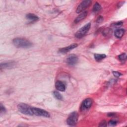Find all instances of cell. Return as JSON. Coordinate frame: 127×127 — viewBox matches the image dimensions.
Returning <instances> with one entry per match:
<instances>
[{
  "label": "cell",
  "mask_w": 127,
  "mask_h": 127,
  "mask_svg": "<svg viewBox=\"0 0 127 127\" xmlns=\"http://www.w3.org/2000/svg\"><path fill=\"white\" fill-rule=\"evenodd\" d=\"M123 24V22L122 21H120V22H116V23H113L112 25H113L114 26H117V27H119V26H120L122 25Z\"/></svg>",
  "instance_id": "603a6c76"
},
{
  "label": "cell",
  "mask_w": 127,
  "mask_h": 127,
  "mask_svg": "<svg viewBox=\"0 0 127 127\" xmlns=\"http://www.w3.org/2000/svg\"><path fill=\"white\" fill-rule=\"evenodd\" d=\"M106 57V55L105 54H96L94 55V58L96 61L97 62H100L104 59H105Z\"/></svg>",
  "instance_id": "2e32d148"
},
{
  "label": "cell",
  "mask_w": 127,
  "mask_h": 127,
  "mask_svg": "<svg viewBox=\"0 0 127 127\" xmlns=\"http://www.w3.org/2000/svg\"><path fill=\"white\" fill-rule=\"evenodd\" d=\"M117 123V122L116 121L112 120H111L109 122L108 125L110 126H114L116 125Z\"/></svg>",
  "instance_id": "d6986e66"
},
{
  "label": "cell",
  "mask_w": 127,
  "mask_h": 127,
  "mask_svg": "<svg viewBox=\"0 0 127 127\" xmlns=\"http://www.w3.org/2000/svg\"><path fill=\"white\" fill-rule=\"evenodd\" d=\"M78 62V57L74 54L69 55L67 59V63L70 66H73L76 64Z\"/></svg>",
  "instance_id": "52a82bcc"
},
{
  "label": "cell",
  "mask_w": 127,
  "mask_h": 127,
  "mask_svg": "<svg viewBox=\"0 0 127 127\" xmlns=\"http://www.w3.org/2000/svg\"><path fill=\"white\" fill-rule=\"evenodd\" d=\"M92 1H90V0H85V1H83L77 7V8L76 11V12L80 13L82 12L88 8L90 5Z\"/></svg>",
  "instance_id": "8992f818"
},
{
  "label": "cell",
  "mask_w": 127,
  "mask_h": 127,
  "mask_svg": "<svg viewBox=\"0 0 127 127\" xmlns=\"http://www.w3.org/2000/svg\"><path fill=\"white\" fill-rule=\"evenodd\" d=\"M115 114L114 113H110V114H108V116L111 117V116H115Z\"/></svg>",
  "instance_id": "d4e9b609"
},
{
  "label": "cell",
  "mask_w": 127,
  "mask_h": 127,
  "mask_svg": "<svg viewBox=\"0 0 127 127\" xmlns=\"http://www.w3.org/2000/svg\"><path fill=\"white\" fill-rule=\"evenodd\" d=\"M125 33V30L123 29H118L115 31V36L118 38H120L123 37Z\"/></svg>",
  "instance_id": "5bb4252c"
},
{
  "label": "cell",
  "mask_w": 127,
  "mask_h": 127,
  "mask_svg": "<svg viewBox=\"0 0 127 127\" xmlns=\"http://www.w3.org/2000/svg\"><path fill=\"white\" fill-rule=\"evenodd\" d=\"M108 30H109V29H107V32H109V31H108ZM106 32H107V31H104V33H106Z\"/></svg>",
  "instance_id": "484cf974"
},
{
  "label": "cell",
  "mask_w": 127,
  "mask_h": 127,
  "mask_svg": "<svg viewBox=\"0 0 127 127\" xmlns=\"http://www.w3.org/2000/svg\"><path fill=\"white\" fill-rule=\"evenodd\" d=\"M91 26L90 22L86 24L84 26L79 29L75 34V36L77 38H82L89 31Z\"/></svg>",
  "instance_id": "3957f363"
},
{
  "label": "cell",
  "mask_w": 127,
  "mask_h": 127,
  "mask_svg": "<svg viewBox=\"0 0 127 127\" xmlns=\"http://www.w3.org/2000/svg\"><path fill=\"white\" fill-rule=\"evenodd\" d=\"M78 115L77 112H74L70 115L67 120V123L69 126H75L77 122Z\"/></svg>",
  "instance_id": "5b68a950"
},
{
  "label": "cell",
  "mask_w": 127,
  "mask_h": 127,
  "mask_svg": "<svg viewBox=\"0 0 127 127\" xmlns=\"http://www.w3.org/2000/svg\"><path fill=\"white\" fill-rule=\"evenodd\" d=\"M113 74L114 75V76L116 77H119L122 75V74L120 73H119L118 72H116V71L113 72Z\"/></svg>",
  "instance_id": "ffe728a7"
},
{
  "label": "cell",
  "mask_w": 127,
  "mask_h": 127,
  "mask_svg": "<svg viewBox=\"0 0 127 127\" xmlns=\"http://www.w3.org/2000/svg\"><path fill=\"white\" fill-rule=\"evenodd\" d=\"M32 109L33 115H35L36 116H42L46 118H49L50 116V114L45 110L33 107L32 108Z\"/></svg>",
  "instance_id": "277c9868"
},
{
  "label": "cell",
  "mask_w": 127,
  "mask_h": 127,
  "mask_svg": "<svg viewBox=\"0 0 127 127\" xmlns=\"http://www.w3.org/2000/svg\"><path fill=\"white\" fill-rule=\"evenodd\" d=\"M77 47V44L76 43H74L68 47L62 48L59 50V52L62 54H66L69 52V51H71L72 50L75 48Z\"/></svg>",
  "instance_id": "9c48e42d"
},
{
  "label": "cell",
  "mask_w": 127,
  "mask_h": 127,
  "mask_svg": "<svg viewBox=\"0 0 127 127\" xmlns=\"http://www.w3.org/2000/svg\"><path fill=\"white\" fill-rule=\"evenodd\" d=\"M26 18L31 21H36L39 20V18L37 16L33 13H28L26 15Z\"/></svg>",
  "instance_id": "4fadbf2b"
},
{
  "label": "cell",
  "mask_w": 127,
  "mask_h": 127,
  "mask_svg": "<svg viewBox=\"0 0 127 127\" xmlns=\"http://www.w3.org/2000/svg\"><path fill=\"white\" fill-rule=\"evenodd\" d=\"M56 89L60 91H65L66 90V86L65 84L61 81H57L55 84Z\"/></svg>",
  "instance_id": "8fae6325"
},
{
  "label": "cell",
  "mask_w": 127,
  "mask_h": 127,
  "mask_svg": "<svg viewBox=\"0 0 127 127\" xmlns=\"http://www.w3.org/2000/svg\"><path fill=\"white\" fill-rule=\"evenodd\" d=\"M100 127H106L107 126V123L106 121H103L100 123V125H99Z\"/></svg>",
  "instance_id": "cb8c5ba5"
},
{
  "label": "cell",
  "mask_w": 127,
  "mask_h": 127,
  "mask_svg": "<svg viewBox=\"0 0 127 127\" xmlns=\"http://www.w3.org/2000/svg\"><path fill=\"white\" fill-rule=\"evenodd\" d=\"M1 114H2L3 113H4V112H5L6 111V108H5V107L2 105V104L1 103Z\"/></svg>",
  "instance_id": "44dd1931"
},
{
  "label": "cell",
  "mask_w": 127,
  "mask_h": 127,
  "mask_svg": "<svg viewBox=\"0 0 127 127\" xmlns=\"http://www.w3.org/2000/svg\"><path fill=\"white\" fill-rule=\"evenodd\" d=\"M53 95H54V97L58 100H62L63 99V97L62 96V95L60 93V92H59L57 91H55L53 92Z\"/></svg>",
  "instance_id": "e0dca14e"
},
{
  "label": "cell",
  "mask_w": 127,
  "mask_h": 127,
  "mask_svg": "<svg viewBox=\"0 0 127 127\" xmlns=\"http://www.w3.org/2000/svg\"><path fill=\"white\" fill-rule=\"evenodd\" d=\"M32 108V107H31L29 105L23 103H20L18 105V109L20 112L26 115H33Z\"/></svg>",
  "instance_id": "7a4b0ae2"
},
{
  "label": "cell",
  "mask_w": 127,
  "mask_h": 127,
  "mask_svg": "<svg viewBox=\"0 0 127 127\" xmlns=\"http://www.w3.org/2000/svg\"><path fill=\"white\" fill-rule=\"evenodd\" d=\"M14 45L18 48H28L32 46V43L26 39L22 38H17L13 40Z\"/></svg>",
  "instance_id": "6da1fadb"
},
{
  "label": "cell",
  "mask_w": 127,
  "mask_h": 127,
  "mask_svg": "<svg viewBox=\"0 0 127 127\" xmlns=\"http://www.w3.org/2000/svg\"><path fill=\"white\" fill-rule=\"evenodd\" d=\"M15 65V63L14 62H7L2 63L1 64V69H9L13 67Z\"/></svg>",
  "instance_id": "30bf717a"
},
{
  "label": "cell",
  "mask_w": 127,
  "mask_h": 127,
  "mask_svg": "<svg viewBox=\"0 0 127 127\" xmlns=\"http://www.w3.org/2000/svg\"><path fill=\"white\" fill-rule=\"evenodd\" d=\"M101 10V6L99 3H96L94 4L93 7V12L94 13H97L98 12H99Z\"/></svg>",
  "instance_id": "9a60e30c"
},
{
  "label": "cell",
  "mask_w": 127,
  "mask_h": 127,
  "mask_svg": "<svg viewBox=\"0 0 127 127\" xmlns=\"http://www.w3.org/2000/svg\"><path fill=\"white\" fill-rule=\"evenodd\" d=\"M119 60L122 62H125L127 59V55L125 53H123L119 56Z\"/></svg>",
  "instance_id": "ac0fdd59"
},
{
  "label": "cell",
  "mask_w": 127,
  "mask_h": 127,
  "mask_svg": "<svg viewBox=\"0 0 127 127\" xmlns=\"http://www.w3.org/2000/svg\"><path fill=\"white\" fill-rule=\"evenodd\" d=\"M93 103V101L92 99L91 98H87L85 99L83 102L82 106H81V110H87L89 109Z\"/></svg>",
  "instance_id": "ba28073f"
},
{
  "label": "cell",
  "mask_w": 127,
  "mask_h": 127,
  "mask_svg": "<svg viewBox=\"0 0 127 127\" xmlns=\"http://www.w3.org/2000/svg\"><path fill=\"white\" fill-rule=\"evenodd\" d=\"M87 13L88 12L87 11H84L83 12H82V13H81L76 18V19L74 21V22L75 23H77L80 21H82L83 20H84L87 17Z\"/></svg>",
  "instance_id": "7c38bea8"
},
{
  "label": "cell",
  "mask_w": 127,
  "mask_h": 127,
  "mask_svg": "<svg viewBox=\"0 0 127 127\" xmlns=\"http://www.w3.org/2000/svg\"><path fill=\"white\" fill-rule=\"evenodd\" d=\"M103 21V18L102 17H101V16H100V17H99L97 19L96 22H97V23H100L102 22Z\"/></svg>",
  "instance_id": "7402d4cb"
}]
</instances>
